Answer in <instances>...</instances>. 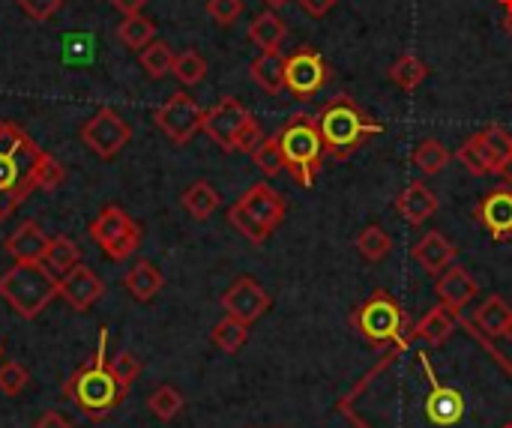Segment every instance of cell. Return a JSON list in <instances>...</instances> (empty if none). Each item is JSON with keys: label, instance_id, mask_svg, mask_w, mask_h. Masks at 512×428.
I'll use <instances>...</instances> for the list:
<instances>
[{"label": "cell", "instance_id": "d590c367", "mask_svg": "<svg viewBox=\"0 0 512 428\" xmlns=\"http://www.w3.org/2000/svg\"><path fill=\"white\" fill-rule=\"evenodd\" d=\"M171 75L180 81V84H186V87H192V84H201L204 81V75H207V60L198 54V51H183V54H177L174 57V66H171Z\"/></svg>", "mask_w": 512, "mask_h": 428}, {"label": "cell", "instance_id": "277c9868", "mask_svg": "<svg viewBox=\"0 0 512 428\" xmlns=\"http://www.w3.org/2000/svg\"><path fill=\"white\" fill-rule=\"evenodd\" d=\"M0 297L18 318L33 321L54 297H60V279L42 261H15L12 270L0 276Z\"/></svg>", "mask_w": 512, "mask_h": 428}, {"label": "cell", "instance_id": "7c38bea8", "mask_svg": "<svg viewBox=\"0 0 512 428\" xmlns=\"http://www.w3.org/2000/svg\"><path fill=\"white\" fill-rule=\"evenodd\" d=\"M252 114L243 108L240 99L234 96H225L219 99L207 114H204V132L213 138V144H219L225 153H234V138L237 132L243 129V123L249 120Z\"/></svg>", "mask_w": 512, "mask_h": 428}, {"label": "cell", "instance_id": "ee69618b", "mask_svg": "<svg viewBox=\"0 0 512 428\" xmlns=\"http://www.w3.org/2000/svg\"><path fill=\"white\" fill-rule=\"evenodd\" d=\"M207 15L216 24L228 27V24H234L243 15V0H207Z\"/></svg>", "mask_w": 512, "mask_h": 428}, {"label": "cell", "instance_id": "f907efd6", "mask_svg": "<svg viewBox=\"0 0 512 428\" xmlns=\"http://www.w3.org/2000/svg\"><path fill=\"white\" fill-rule=\"evenodd\" d=\"M501 177H504V183H507V186H510V189H512V159H510V162H507V165H504Z\"/></svg>", "mask_w": 512, "mask_h": 428}, {"label": "cell", "instance_id": "c3c4849f", "mask_svg": "<svg viewBox=\"0 0 512 428\" xmlns=\"http://www.w3.org/2000/svg\"><path fill=\"white\" fill-rule=\"evenodd\" d=\"M33 428H72V423H69L66 417H60L57 411H48L45 417L36 420V426Z\"/></svg>", "mask_w": 512, "mask_h": 428}, {"label": "cell", "instance_id": "7a4b0ae2", "mask_svg": "<svg viewBox=\"0 0 512 428\" xmlns=\"http://www.w3.org/2000/svg\"><path fill=\"white\" fill-rule=\"evenodd\" d=\"M45 150L15 123L0 120V222L12 216V210L36 192V165Z\"/></svg>", "mask_w": 512, "mask_h": 428}, {"label": "cell", "instance_id": "ba28073f", "mask_svg": "<svg viewBox=\"0 0 512 428\" xmlns=\"http://www.w3.org/2000/svg\"><path fill=\"white\" fill-rule=\"evenodd\" d=\"M132 138V129L129 123L123 120L120 111H114L111 105H102L90 120H84L81 126V141L84 147L99 156V159H114L120 156V150L129 144Z\"/></svg>", "mask_w": 512, "mask_h": 428}, {"label": "cell", "instance_id": "11a10c76", "mask_svg": "<svg viewBox=\"0 0 512 428\" xmlns=\"http://www.w3.org/2000/svg\"><path fill=\"white\" fill-rule=\"evenodd\" d=\"M504 428H512V426H504Z\"/></svg>", "mask_w": 512, "mask_h": 428}, {"label": "cell", "instance_id": "1f68e13d", "mask_svg": "<svg viewBox=\"0 0 512 428\" xmlns=\"http://www.w3.org/2000/svg\"><path fill=\"white\" fill-rule=\"evenodd\" d=\"M210 339H213V345H216L219 351L237 354V351L246 345V339H249V324H243V321L225 315V318L210 330Z\"/></svg>", "mask_w": 512, "mask_h": 428}, {"label": "cell", "instance_id": "d6986e66", "mask_svg": "<svg viewBox=\"0 0 512 428\" xmlns=\"http://www.w3.org/2000/svg\"><path fill=\"white\" fill-rule=\"evenodd\" d=\"M48 240L42 234V228L30 219V222H21L9 240H6V252L15 258V261H42L45 258V249H48Z\"/></svg>", "mask_w": 512, "mask_h": 428}, {"label": "cell", "instance_id": "f6af8a7d", "mask_svg": "<svg viewBox=\"0 0 512 428\" xmlns=\"http://www.w3.org/2000/svg\"><path fill=\"white\" fill-rule=\"evenodd\" d=\"M18 6H21V12L27 15V18H33V21H48L60 6H63V0H15Z\"/></svg>", "mask_w": 512, "mask_h": 428}, {"label": "cell", "instance_id": "2e32d148", "mask_svg": "<svg viewBox=\"0 0 512 428\" xmlns=\"http://www.w3.org/2000/svg\"><path fill=\"white\" fill-rule=\"evenodd\" d=\"M435 294H438V300H441L444 306H450V309L462 312V309H465V306L480 294V285H477V279H474L465 267L453 264V267H447V270L438 276V282H435Z\"/></svg>", "mask_w": 512, "mask_h": 428}, {"label": "cell", "instance_id": "9a60e30c", "mask_svg": "<svg viewBox=\"0 0 512 428\" xmlns=\"http://www.w3.org/2000/svg\"><path fill=\"white\" fill-rule=\"evenodd\" d=\"M246 213H252L270 234L282 225L285 219V201L282 195L270 186V183H255L249 186V192H243V198L237 201Z\"/></svg>", "mask_w": 512, "mask_h": 428}, {"label": "cell", "instance_id": "f546056e", "mask_svg": "<svg viewBox=\"0 0 512 428\" xmlns=\"http://www.w3.org/2000/svg\"><path fill=\"white\" fill-rule=\"evenodd\" d=\"M117 39L132 51H141L156 39V24L144 15H126L117 27Z\"/></svg>", "mask_w": 512, "mask_h": 428}, {"label": "cell", "instance_id": "ac0fdd59", "mask_svg": "<svg viewBox=\"0 0 512 428\" xmlns=\"http://www.w3.org/2000/svg\"><path fill=\"white\" fill-rule=\"evenodd\" d=\"M435 210H438V195H435L426 183H420V180L408 183V186L399 192V198H396V213H399L408 225H423L426 219L435 216Z\"/></svg>", "mask_w": 512, "mask_h": 428}, {"label": "cell", "instance_id": "74e56055", "mask_svg": "<svg viewBox=\"0 0 512 428\" xmlns=\"http://www.w3.org/2000/svg\"><path fill=\"white\" fill-rule=\"evenodd\" d=\"M228 222H231L252 246H261V243H267V237H270V231H267L252 213H246L240 204H234V207L228 210Z\"/></svg>", "mask_w": 512, "mask_h": 428}, {"label": "cell", "instance_id": "484cf974", "mask_svg": "<svg viewBox=\"0 0 512 428\" xmlns=\"http://www.w3.org/2000/svg\"><path fill=\"white\" fill-rule=\"evenodd\" d=\"M219 204H222V198H219L216 186L207 183V180H198V183H192V186L183 192V207H186V213H189L195 222L210 219V216L219 210Z\"/></svg>", "mask_w": 512, "mask_h": 428}, {"label": "cell", "instance_id": "6da1fadb", "mask_svg": "<svg viewBox=\"0 0 512 428\" xmlns=\"http://www.w3.org/2000/svg\"><path fill=\"white\" fill-rule=\"evenodd\" d=\"M105 351H108V330L102 327L96 354L63 384V399H69L87 420L111 417L129 393V387L120 384L117 375L111 372Z\"/></svg>", "mask_w": 512, "mask_h": 428}, {"label": "cell", "instance_id": "816d5d0a", "mask_svg": "<svg viewBox=\"0 0 512 428\" xmlns=\"http://www.w3.org/2000/svg\"><path fill=\"white\" fill-rule=\"evenodd\" d=\"M264 3H267V6H270V9H279V6H285V3H288V0H264Z\"/></svg>", "mask_w": 512, "mask_h": 428}, {"label": "cell", "instance_id": "4fadbf2b", "mask_svg": "<svg viewBox=\"0 0 512 428\" xmlns=\"http://www.w3.org/2000/svg\"><path fill=\"white\" fill-rule=\"evenodd\" d=\"M477 219L480 225L489 231V237L495 243H507L512 240V189L510 186H498L492 189L480 207H477Z\"/></svg>", "mask_w": 512, "mask_h": 428}, {"label": "cell", "instance_id": "3957f363", "mask_svg": "<svg viewBox=\"0 0 512 428\" xmlns=\"http://www.w3.org/2000/svg\"><path fill=\"white\" fill-rule=\"evenodd\" d=\"M324 141V153L336 162L351 159L372 135H381L384 126L375 123L351 96H336L330 99L321 114L315 117Z\"/></svg>", "mask_w": 512, "mask_h": 428}, {"label": "cell", "instance_id": "681fc988", "mask_svg": "<svg viewBox=\"0 0 512 428\" xmlns=\"http://www.w3.org/2000/svg\"><path fill=\"white\" fill-rule=\"evenodd\" d=\"M504 9H507V18H504V24H507V33L512 36V0H498Z\"/></svg>", "mask_w": 512, "mask_h": 428}, {"label": "cell", "instance_id": "52a82bcc", "mask_svg": "<svg viewBox=\"0 0 512 428\" xmlns=\"http://www.w3.org/2000/svg\"><path fill=\"white\" fill-rule=\"evenodd\" d=\"M90 237L96 246H102V252L111 261H126L141 246V225H135L123 207L111 204V207H102L99 216L90 222Z\"/></svg>", "mask_w": 512, "mask_h": 428}, {"label": "cell", "instance_id": "4316f807", "mask_svg": "<svg viewBox=\"0 0 512 428\" xmlns=\"http://www.w3.org/2000/svg\"><path fill=\"white\" fill-rule=\"evenodd\" d=\"M42 264H45L57 279H63L66 273H72V270L81 264V249H78L69 237H51Z\"/></svg>", "mask_w": 512, "mask_h": 428}, {"label": "cell", "instance_id": "8992f818", "mask_svg": "<svg viewBox=\"0 0 512 428\" xmlns=\"http://www.w3.org/2000/svg\"><path fill=\"white\" fill-rule=\"evenodd\" d=\"M351 324L357 327V333L375 345V348H384V345H393L399 342L402 345V333H405V312L399 306V300L387 291H375L354 315H351Z\"/></svg>", "mask_w": 512, "mask_h": 428}, {"label": "cell", "instance_id": "83f0119b", "mask_svg": "<svg viewBox=\"0 0 512 428\" xmlns=\"http://www.w3.org/2000/svg\"><path fill=\"white\" fill-rule=\"evenodd\" d=\"M480 141H483V153L489 159L492 174H501L504 165L512 159V135L504 132L501 126H489L480 132Z\"/></svg>", "mask_w": 512, "mask_h": 428}, {"label": "cell", "instance_id": "7dc6e473", "mask_svg": "<svg viewBox=\"0 0 512 428\" xmlns=\"http://www.w3.org/2000/svg\"><path fill=\"white\" fill-rule=\"evenodd\" d=\"M111 6L126 18V15H141L144 6H147V0H111Z\"/></svg>", "mask_w": 512, "mask_h": 428}, {"label": "cell", "instance_id": "836d02e7", "mask_svg": "<svg viewBox=\"0 0 512 428\" xmlns=\"http://www.w3.org/2000/svg\"><path fill=\"white\" fill-rule=\"evenodd\" d=\"M174 51H171V45L168 42H162V39H153L147 48H141V66H144V72L150 75V78H165L168 72H171V66H174Z\"/></svg>", "mask_w": 512, "mask_h": 428}, {"label": "cell", "instance_id": "60d3db41", "mask_svg": "<svg viewBox=\"0 0 512 428\" xmlns=\"http://www.w3.org/2000/svg\"><path fill=\"white\" fill-rule=\"evenodd\" d=\"M27 384H30V375H27V369L21 363L9 360V363L0 366V393L3 396H18Z\"/></svg>", "mask_w": 512, "mask_h": 428}, {"label": "cell", "instance_id": "d6a6232c", "mask_svg": "<svg viewBox=\"0 0 512 428\" xmlns=\"http://www.w3.org/2000/svg\"><path fill=\"white\" fill-rule=\"evenodd\" d=\"M429 78V66L420 60V57H414V54H402L393 66H390V81L393 84H399L402 90H417L423 81Z\"/></svg>", "mask_w": 512, "mask_h": 428}, {"label": "cell", "instance_id": "f1b7e54d", "mask_svg": "<svg viewBox=\"0 0 512 428\" xmlns=\"http://www.w3.org/2000/svg\"><path fill=\"white\" fill-rule=\"evenodd\" d=\"M411 162H414L426 177H432V174H441V171L450 165V150H447L438 138H423V141L414 147Z\"/></svg>", "mask_w": 512, "mask_h": 428}, {"label": "cell", "instance_id": "e0dca14e", "mask_svg": "<svg viewBox=\"0 0 512 428\" xmlns=\"http://www.w3.org/2000/svg\"><path fill=\"white\" fill-rule=\"evenodd\" d=\"M456 255H459L456 243L447 240L441 231H429V234L420 237L417 246L411 249V258H414L426 273H432V276H441L447 267H453Z\"/></svg>", "mask_w": 512, "mask_h": 428}, {"label": "cell", "instance_id": "ffe728a7", "mask_svg": "<svg viewBox=\"0 0 512 428\" xmlns=\"http://www.w3.org/2000/svg\"><path fill=\"white\" fill-rule=\"evenodd\" d=\"M456 327H459V312L441 303V306H435V309L414 327V336H417L420 342L432 345V348H441V345L456 333Z\"/></svg>", "mask_w": 512, "mask_h": 428}, {"label": "cell", "instance_id": "d4e9b609", "mask_svg": "<svg viewBox=\"0 0 512 428\" xmlns=\"http://www.w3.org/2000/svg\"><path fill=\"white\" fill-rule=\"evenodd\" d=\"M252 78L261 90L267 93H282L285 90V57L279 51H261V57L252 60Z\"/></svg>", "mask_w": 512, "mask_h": 428}, {"label": "cell", "instance_id": "f35d334b", "mask_svg": "<svg viewBox=\"0 0 512 428\" xmlns=\"http://www.w3.org/2000/svg\"><path fill=\"white\" fill-rule=\"evenodd\" d=\"M255 165L261 168V174L267 177H276L285 171V156H282V147H279V138H264L261 147L252 153Z\"/></svg>", "mask_w": 512, "mask_h": 428}, {"label": "cell", "instance_id": "bcb514c9", "mask_svg": "<svg viewBox=\"0 0 512 428\" xmlns=\"http://www.w3.org/2000/svg\"><path fill=\"white\" fill-rule=\"evenodd\" d=\"M300 6H303V12H309L312 18H324V15L336 6V0H300Z\"/></svg>", "mask_w": 512, "mask_h": 428}, {"label": "cell", "instance_id": "603a6c76", "mask_svg": "<svg viewBox=\"0 0 512 428\" xmlns=\"http://www.w3.org/2000/svg\"><path fill=\"white\" fill-rule=\"evenodd\" d=\"M285 36H288V24L282 21V15L276 9H267V12L255 15V21L249 24V39L261 51H279Z\"/></svg>", "mask_w": 512, "mask_h": 428}, {"label": "cell", "instance_id": "db71d44e", "mask_svg": "<svg viewBox=\"0 0 512 428\" xmlns=\"http://www.w3.org/2000/svg\"><path fill=\"white\" fill-rule=\"evenodd\" d=\"M0 354H3V345H0Z\"/></svg>", "mask_w": 512, "mask_h": 428}, {"label": "cell", "instance_id": "8d00e7d4", "mask_svg": "<svg viewBox=\"0 0 512 428\" xmlns=\"http://www.w3.org/2000/svg\"><path fill=\"white\" fill-rule=\"evenodd\" d=\"M456 159H459V162H462V168H465V171H471L474 177H486V174H492L489 159H486V153H483L480 132H477V135H471V138L456 150Z\"/></svg>", "mask_w": 512, "mask_h": 428}, {"label": "cell", "instance_id": "f5cc1de1", "mask_svg": "<svg viewBox=\"0 0 512 428\" xmlns=\"http://www.w3.org/2000/svg\"><path fill=\"white\" fill-rule=\"evenodd\" d=\"M504 336L512 342V318H510V324H507V333H504Z\"/></svg>", "mask_w": 512, "mask_h": 428}, {"label": "cell", "instance_id": "9c48e42d", "mask_svg": "<svg viewBox=\"0 0 512 428\" xmlns=\"http://www.w3.org/2000/svg\"><path fill=\"white\" fill-rule=\"evenodd\" d=\"M204 114L207 111L189 93H174L165 105L156 108L153 120L174 144H189L195 132L204 129Z\"/></svg>", "mask_w": 512, "mask_h": 428}, {"label": "cell", "instance_id": "ab89813d", "mask_svg": "<svg viewBox=\"0 0 512 428\" xmlns=\"http://www.w3.org/2000/svg\"><path fill=\"white\" fill-rule=\"evenodd\" d=\"M63 165L51 156V153H42V159H39V165H36V177H33V183H36V189H42V192H51V189H57L60 183H63Z\"/></svg>", "mask_w": 512, "mask_h": 428}, {"label": "cell", "instance_id": "e575fe53", "mask_svg": "<svg viewBox=\"0 0 512 428\" xmlns=\"http://www.w3.org/2000/svg\"><path fill=\"white\" fill-rule=\"evenodd\" d=\"M147 408H150V414H153L156 420L171 423V420L183 411V396H180V390H177V387L162 384L159 390H153V393H150Z\"/></svg>", "mask_w": 512, "mask_h": 428}, {"label": "cell", "instance_id": "44dd1931", "mask_svg": "<svg viewBox=\"0 0 512 428\" xmlns=\"http://www.w3.org/2000/svg\"><path fill=\"white\" fill-rule=\"evenodd\" d=\"M426 417L432 426H456L465 417V399L450 387H435L426 399Z\"/></svg>", "mask_w": 512, "mask_h": 428}, {"label": "cell", "instance_id": "5bb4252c", "mask_svg": "<svg viewBox=\"0 0 512 428\" xmlns=\"http://www.w3.org/2000/svg\"><path fill=\"white\" fill-rule=\"evenodd\" d=\"M105 294V282L84 264H78L72 273H66L60 279V297L75 309V312H87L93 309V303H99Z\"/></svg>", "mask_w": 512, "mask_h": 428}, {"label": "cell", "instance_id": "7bdbcfd3", "mask_svg": "<svg viewBox=\"0 0 512 428\" xmlns=\"http://www.w3.org/2000/svg\"><path fill=\"white\" fill-rule=\"evenodd\" d=\"M108 366H111V372L117 375V381H120V384H126V387H132V381L141 375V363H138L129 351L114 354V357L108 360Z\"/></svg>", "mask_w": 512, "mask_h": 428}, {"label": "cell", "instance_id": "7402d4cb", "mask_svg": "<svg viewBox=\"0 0 512 428\" xmlns=\"http://www.w3.org/2000/svg\"><path fill=\"white\" fill-rule=\"evenodd\" d=\"M162 285H165V279H162V273L156 270V264H150V261H138V264L126 273V279H123V288H126L129 297L138 300V303H150V300L162 291Z\"/></svg>", "mask_w": 512, "mask_h": 428}, {"label": "cell", "instance_id": "30bf717a", "mask_svg": "<svg viewBox=\"0 0 512 428\" xmlns=\"http://www.w3.org/2000/svg\"><path fill=\"white\" fill-rule=\"evenodd\" d=\"M324 84H327V63L312 45H303L285 57V87L297 99H312Z\"/></svg>", "mask_w": 512, "mask_h": 428}, {"label": "cell", "instance_id": "b9f144b4", "mask_svg": "<svg viewBox=\"0 0 512 428\" xmlns=\"http://www.w3.org/2000/svg\"><path fill=\"white\" fill-rule=\"evenodd\" d=\"M261 141H264V132H261V126H258V120L249 117V120L243 123V129L237 132V138H234V153L252 156V153L261 147Z\"/></svg>", "mask_w": 512, "mask_h": 428}, {"label": "cell", "instance_id": "cb8c5ba5", "mask_svg": "<svg viewBox=\"0 0 512 428\" xmlns=\"http://www.w3.org/2000/svg\"><path fill=\"white\" fill-rule=\"evenodd\" d=\"M512 309L507 306V300L501 294H492L489 300L480 303V309L474 312V324L480 333H486L489 339H498L507 333V324H510Z\"/></svg>", "mask_w": 512, "mask_h": 428}, {"label": "cell", "instance_id": "4dcf8cb0", "mask_svg": "<svg viewBox=\"0 0 512 428\" xmlns=\"http://www.w3.org/2000/svg\"><path fill=\"white\" fill-rule=\"evenodd\" d=\"M390 249H393V237H390L381 225H366V228L360 231V237H357V252H360V258L369 261V264L384 261V258L390 255Z\"/></svg>", "mask_w": 512, "mask_h": 428}, {"label": "cell", "instance_id": "8fae6325", "mask_svg": "<svg viewBox=\"0 0 512 428\" xmlns=\"http://www.w3.org/2000/svg\"><path fill=\"white\" fill-rule=\"evenodd\" d=\"M222 309H225V315H231V318H237V321H243V324L252 327L270 309V294L264 291V285L258 279L240 276L222 294Z\"/></svg>", "mask_w": 512, "mask_h": 428}, {"label": "cell", "instance_id": "5b68a950", "mask_svg": "<svg viewBox=\"0 0 512 428\" xmlns=\"http://www.w3.org/2000/svg\"><path fill=\"white\" fill-rule=\"evenodd\" d=\"M276 138H279L285 171L291 174V180L300 186H312L321 171V159L327 156L318 120L309 114H294Z\"/></svg>", "mask_w": 512, "mask_h": 428}]
</instances>
